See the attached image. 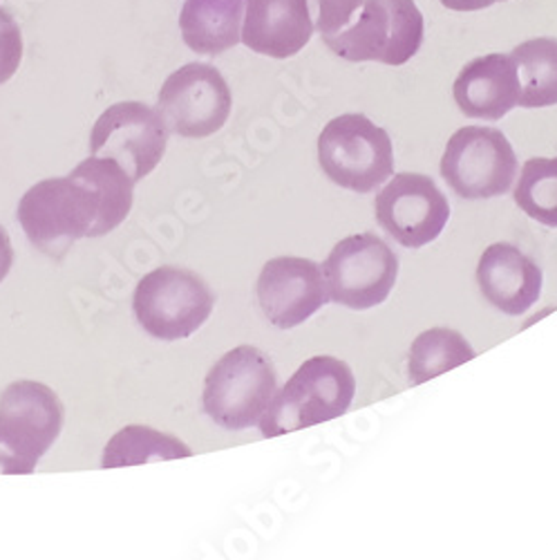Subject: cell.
I'll use <instances>...</instances> for the list:
<instances>
[{"label": "cell", "instance_id": "cell-1", "mask_svg": "<svg viewBox=\"0 0 557 560\" xmlns=\"http://www.w3.org/2000/svg\"><path fill=\"white\" fill-rule=\"evenodd\" d=\"M134 182L112 160L87 158L66 177L36 182L21 198L16 218L27 241L50 258H63L81 238H102L130 213Z\"/></svg>", "mask_w": 557, "mask_h": 560}, {"label": "cell", "instance_id": "cell-2", "mask_svg": "<svg viewBox=\"0 0 557 560\" xmlns=\"http://www.w3.org/2000/svg\"><path fill=\"white\" fill-rule=\"evenodd\" d=\"M356 395L352 368L336 357L307 359L260 419L262 438H281L345 415Z\"/></svg>", "mask_w": 557, "mask_h": 560}, {"label": "cell", "instance_id": "cell-3", "mask_svg": "<svg viewBox=\"0 0 557 560\" xmlns=\"http://www.w3.org/2000/svg\"><path fill=\"white\" fill-rule=\"evenodd\" d=\"M63 429V406L52 388L14 382L0 397V476H29Z\"/></svg>", "mask_w": 557, "mask_h": 560}, {"label": "cell", "instance_id": "cell-4", "mask_svg": "<svg viewBox=\"0 0 557 560\" xmlns=\"http://www.w3.org/2000/svg\"><path fill=\"white\" fill-rule=\"evenodd\" d=\"M424 32V14L414 0H363L358 19L322 40L345 61L396 68L422 50Z\"/></svg>", "mask_w": 557, "mask_h": 560}, {"label": "cell", "instance_id": "cell-5", "mask_svg": "<svg viewBox=\"0 0 557 560\" xmlns=\"http://www.w3.org/2000/svg\"><path fill=\"white\" fill-rule=\"evenodd\" d=\"M318 164L341 189L371 194L394 173L392 139L365 115H341L318 137Z\"/></svg>", "mask_w": 557, "mask_h": 560}, {"label": "cell", "instance_id": "cell-6", "mask_svg": "<svg viewBox=\"0 0 557 560\" xmlns=\"http://www.w3.org/2000/svg\"><path fill=\"white\" fill-rule=\"evenodd\" d=\"M277 390L271 361L253 346L226 352L206 375L204 412L226 431L258 427Z\"/></svg>", "mask_w": 557, "mask_h": 560}, {"label": "cell", "instance_id": "cell-7", "mask_svg": "<svg viewBox=\"0 0 557 560\" xmlns=\"http://www.w3.org/2000/svg\"><path fill=\"white\" fill-rule=\"evenodd\" d=\"M215 296L204 280L179 267H159L137 283L132 312L146 335L157 341H181L209 320Z\"/></svg>", "mask_w": 557, "mask_h": 560}, {"label": "cell", "instance_id": "cell-8", "mask_svg": "<svg viewBox=\"0 0 557 560\" xmlns=\"http://www.w3.org/2000/svg\"><path fill=\"white\" fill-rule=\"evenodd\" d=\"M441 175L459 198L490 200L510 191L518 155L501 130L466 126L448 139Z\"/></svg>", "mask_w": 557, "mask_h": 560}, {"label": "cell", "instance_id": "cell-9", "mask_svg": "<svg viewBox=\"0 0 557 560\" xmlns=\"http://www.w3.org/2000/svg\"><path fill=\"white\" fill-rule=\"evenodd\" d=\"M322 273L330 299L360 312L388 301L399 278V258L377 233H356L332 249Z\"/></svg>", "mask_w": 557, "mask_h": 560}, {"label": "cell", "instance_id": "cell-10", "mask_svg": "<svg viewBox=\"0 0 557 560\" xmlns=\"http://www.w3.org/2000/svg\"><path fill=\"white\" fill-rule=\"evenodd\" d=\"M166 147L168 128L159 110L142 102L110 106L90 132L92 155L117 162L134 184L157 168Z\"/></svg>", "mask_w": 557, "mask_h": 560}, {"label": "cell", "instance_id": "cell-11", "mask_svg": "<svg viewBox=\"0 0 557 560\" xmlns=\"http://www.w3.org/2000/svg\"><path fill=\"white\" fill-rule=\"evenodd\" d=\"M234 97L217 68L186 63L159 90L157 110L166 128L186 139H204L228 121Z\"/></svg>", "mask_w": 557, "mask_h": 560}, {"label": "cell", "instance_id": "cell-12", "mask_svg": "<svg viewBox=\"0 0 557 560\" xmlns=\"http://www.w3.org/2000/svg\"><path fill=\"white\" fill-rule=\"evenodd\" d=\"M375 213L399 245L419 249L441 236L450 220V205L432 177L396 173L377 196Z\"/></svg>", "mask_w": 557, "mask_h": 560}, {"label": "cell", "instance_id": "cell-13", "mask_svg": "<svg viewBox=\"0 0 557 560\" xmlns=\"http://www.w3.org/2000/svg\"><path fill=\"white\" fill-rule=\"evenodd\" d=\"M258 303L277 330H292L330 303L322 267L309 258L269 260L258 278Z\"/></svg>", "mask_w": 557, "mask_h": 560}, {"label": "cell", "instance_id": "cell-14", "mask_svg": "<svg viewBox=\"0 0 557 560\" xmlns=\"http://www.w3.org/2000/svg\"><path fill=\"white\" fill-rule=\"evenodd\" d=\"M452 95L466 117L499 121L520 106L522 88L513 57L486 55L473 59L457 74Z\"/></svg>", "mask_w": 557, "mask_h": 560}, {"label": "cell", "instance_id": "cell-15", "mask_svg": "<svg viewBox=\"0 0 557 560\" xmlns=\"http://www.w3.org/2000/svg\"><path fill=\"white\" fill-rule=\"evenodd\" d=\"M477 285L495 310L522 316L540 301L542 269L520 247L495 243L479 258Z\"/></svg>", "mask_w": 557, "mask_h": 560}, {"label": "cell", "instance_id": "cell-16", "mask_svg": "<svg viewBox=\"0 0 557 560\" xmlns=\"http://www.w3.org/2000/svg\"><path fill=\"white\" fill-rule=\"evenodd\" d=\"M311 34L313 21L305 0H245L240 40L256 55L296 57Z\"/></svg>", "mask_w": 557, "mask_h": 560}, {"label": "cell", "instance_id": "cell-17", "mask_svg": "<svg viewBox=\"0 0 557 560\" xmlns=\"http://www.w3.org/2000/svg\"><path fill=\"white\" fill-rule=\"evenodd\" d=\"M245 0H183L179 32L198 55L217 57L240 43Z\"/></svg>", "mask_w": 557, "mask_h": 560}, {"label": "cell", "instance_id": "cell-18", "mask_svg": "<svg viewBox=\"0 0 557 560\" xmlns=\"http://www.w3.org/2000/svg\"><path fill=\"white\" fill-rule=\"evenodd\" d=\"M520 74V106L548 108L557 106V38H531L513 50Z\"/></svg>", "mask_w": 557, "mask_h": 560}, {"label": "cell", "instance_id": "cell-19", "mask_svg": "<svg viewBox=\"0 0 557 560\" xmlns=\"http://www.w3.org/2000/svg\"><path fill=\"white\" fill-rule=\"evenodd\" d=\"M477 354L466 337L457 330L432 328L414 339L407 354V375L412 386H422L443 372H450L463 363L473 361Z\"/></svg>", "mask_w": 557, "mask_h": 560}, {"label": "cell", "instance_id": "cell-20", "mask_svg": "<svg viewBox=\"0 0 557 560\" xmlns=\"http://www.w3.org/2000/svg\"><path fill=\"white\" fill-rule=\"evenodd\" d=\"M193 451L181 440L159 433L151 427H126L121 429L106 446L102 466L104 469H117V466H134L157 459H177L191 457Z\"/></svg>", "mask_w": 557, "mask_h": 560}, {"label": "cell", "instance_id": "cell-21", "mask_svg": "<svg viewBox=\"0 0 557 560\" xmlns=\"http://www.w3.org/2000/svg\"><path fill=\"white\" fill-rule=\"evenodd\" d=\"M513 196L529 218L557 229V158L529 160Z\"/></svg>", "mask_w": 557, "mask_h": 560}, {"label": "cell", "instance_id": "cell-22", "mask_svg": "<svg viewBox=\"0 0 557 560\" xmlns=\"http://www.w3.org/2000/svg\"><path fill=\"white\" fill-rule=\"evenodd\" d=\"M313 30L320 36H332L352 23V16L363 5V0H305Z\"/></svg>", "mask_w": 557, "mask_h": 560}, {"label": "cell", "instance_id": "cell-23", "mask_svg": "<svg viewBox=\"0 0 557 560\" xmlns=\"http://www.w3.org/2000/svg\"><path fill=\"white\" fill-rule=\"evenodd\" d=\"M23 61V34L14 16L0 8V85L8 83Z\"/></svg>", "mask_w": 557, "mask_h": 560}, {"label": "cell", "instance_id": "cell-24", "mask_svg": "<svg viewBox=\"0 0 557 560\" xmlns=\"http://www.w3.org/2000/svg\"><path fill=\"white\" fill-rule=\"evenodd\" d=\"M12 265H14V247H12L8 231L0 226V283L8 278Z\"/></svg>", "mask_w": 557, "mask_h": 560}, {"label": "cell", "instance_id": "cell-25", "mask_svg": "<svg viewBox=\"0 0 557 560\" xmlns=\"http://www.w3.org/2000/svg\"><path fill=\"white\" fill-rule=\"evenodd\" d=\"M439 3L452 12H479L495 3H503V0H439Z\"/></svg>", "mask_w": 557, "mask_h": 560}]
</instances>
